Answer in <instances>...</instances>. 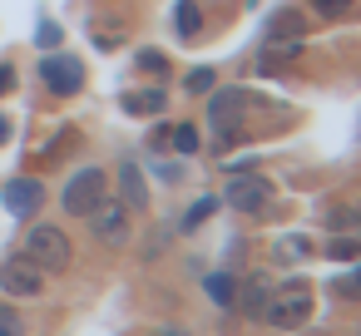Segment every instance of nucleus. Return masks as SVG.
Returning a JSON list of instances; mask_svg holds the SVG:
<instances>
[{"instance_id": "5701e85b", "label": "nucleus", "mask_w": 361, "mask_h": 336, "mask_svg": "<svg viewBox=\"0 0 361 336\" xmlns=\"http://www.w3.org/2000/svg\"><path fill=\"white\" fill-rule=\"evenodd\" d=\"M139 65H144V70H154V75H159V70H164V65H169V60H164V55H159V50H139Z\"/></svg>"}, {"instance_id": "aec40b11", "label": "nucleus", "mask_w": 361, "mask_h": 336, "mask_svg": "<svg viewBox=\"0 0 361 336\" xmlns=\"http://www.w3.org/2000/svg\"><path fill=\"white\" fill-rule=\"evenodd\" d=\"M183 89H188V94H208V89H213V70H193V75L183 80Z\"/></svg>"}, {"instance_id": "39448f33", "label": "nucleus", "mask_w": 361, "mask_h": 336, "mask_svg": "<svg viewBox=\"0 0 361 336\" xmlns=\"http://www.w3.org/2000/svg\"><path fill=\"white\" fill-rule=\"evenodd\" d=\"M223 203H228L233 213H267V203H272V183H267L262 173H238V178L228 183Z\"/></svg>"}, {"instance_id": "dca6fc26", "label": "nucleus", "mask_w": 361, "mask_h": 336, "mask_svg": "<svg viewBox=\"0 0 361 336\" xmlns=\"http://www.w3.org/2000/svg\"><path fill=\"white\" fill-rule=\"evenodd\" d=\"M213 213H218V198H213V193H203V198H198V203L183 213V223H178V228H183V232H193V228H203Z\"/></svg>"}, {"instance_id": "ddd939ff", "label": "nucleus", "mask_w": 361, "mask_h": 336, "mask_svg": "<svg viewBox=\"0 0 361 336\" xmlns=\"http://www.w3.org/2000/svg\"><path fill=\"white\" fill-rule=\"evenodd\" d=\"M124 109L129 114H164L169 109V94L164 89H134V94H124Z\"/></svg>"}, {"instance_id": "f8f14e48", "label": "nucleus", "mask_w": 361, "mask_h": 336, "mask_svg": "<svg viewBox=\"0 0 361 336\" xmlns=\"http://www.w3.org/2000/svg\"><path fill=\"white\" fill-rule=\"evenodd\" d=\"M238 292H243V311L247 316H262L267 301H272V282L267 277H247V287H238Z\"/></svg>"}, {"instance_id": "f03ea898", "label": "nucleus", "mask_w": 361, "mask_h": 336, "mask_svg": "<svg viewBox=\"0 0 361 336\" xmlns=\"http://www.w3.org/2000/svg\"><path fill=\"white\" fill-rule=\"evenodd\" d=\"M262 316H267L277 331H297V326H307V316H312V282H287V287H277Z\"/></svg>"}, {"instance_id": "20e7f679", "label": "nucleus", "mask_w": 361, "mask_h": 336, "mask_svg": "<svg viewBox=\"0 0 361 336\" xmlns=\"http://www.w3.org/2000/svg\"><path fill=\"white\" fill-rule=\"evenodd\" d=\"M90 232L104 242V247H129V237H134V213L124 208V203H109V198H99L90 213Z\"/></svg>"}, {"instance_id": "6e6552de", "label": "nucleus", "mask_w": 361, "mask_h": 336, "mask_svg": "<svg viewBox=\"0 0 361 336\" xmlns=\"http://www.w3.org/2000/svg\"><path fill=\"white\" fill-rule=\"evenodd\" d=\"M0 282H6L11 297H40L45 292V272L30 257H11L6 267H0Z\"/></svg>"}, {"instance_id": "1a4fd4ad", "label": "nucleus", "mask_w": 361, "mask_h": 336, "mask_svg": "<svg viewBox=\"0 0 361 336\" xmlns=\"http://www.w3.org/2000/svg\"><path fill=\"white\" fill-rule=\"evenodd\" d=\"M0 198H6V208H11L16 218H30V213H40V203H45V188H40L35 178H11L6 188H0Z\"/></svg>"}, {"instance_id": "9d476101", "label": "nucleus", "mask_w": 361, "mask_h": 336, "mask_svg": "<svg viewBox=\"0 0 361 336\" xmlns=\"http://www.w3.org/2000/svg\"><path fill=\"white\" fill-rule=\"evenodd\" d=\"M119 193H124V208H129V213H149V183H144L139 163H129V158H124V168H119Z\"/></svg>"}, {"instance_id": "0eeeda50", "label": "nucleus", "mask_w": 361, "mask_h": 336, "mask_svg": "<svg viewBox=\"0 0 361 336\" xmlns=\"http://www.w3.org/2000/svg\"><path fill=\"white\" fill-rule=\"evenodd\" d=\"M99 198H104V173H99V168H80V173L65 183V213H75V218H85Z\"/></svg>"}, {"instance_id": "f257e3e1", "label": "nucleus", "mask_w": 361, "mask_h": 336, "mask_svg": "<svg viewBox=\"0 0 361 336\" xmlns=\"http://www.w3.org/2000/svg\"><path fill=\"white\" fill-rule=\"evenodd\" d=\"M25 257H30L40 272H65L70 257H75V242L65 237V228H55V223H35V228L25 232Z\"/></svg>"}, {"instance_id": "a211bd4d", "label": "nucleus", "mask_w": 361, "mask_h": 336, "mask_svg": "<svg viewBox=\"0 0 361 336\" xmlns=\"http://www.w3.org/2000/svg\"><path fill=\"white\" fill-rule=\"evenodd\" d=\"M173 149H178L183 158H188V154H198V149H203L198 129H193V124H178V129H173Z\"/></svg>"}, {"instance_id": "cd10ccee", "label": "nucleus", "mask_w": 361, "mask_h": 336, "mask_svg": "<svg viewBox=\"0 0 361 336\" xmlns=\"http://www.w3.org/2000/svg\"><path fill=\"white\" fill-rule=\"evenodd\" d=\"M11 139V119H0V144H6Z\"/></svg>"}, {"instance_id": "bb28decb", "label": "nucleus", "mask_w": 361, "mask_h": 336, "mask_svg": "<svg viewBox=\"0 0 361 336\" xmlns=\"http://www.w3.org/2000/svg\"><path fill=\"white\" fill-rule=\"evenodd\" d=\"M154 336H188V331H178V326H159Z\"/></svg>"}, {"instance_id": "7ed1b4c3", "label": "nucleus", "mask_w": 361, "mask_h": 336, "mask_svg": "<svg viewBox=\"0 0 361 336\" xmlns=\"http://www.w3.org/2000/svg\"><path fill=\"white\" fill-rule=\"evenodd\" d=\"M243 114H247V89H218L208 99V124H213L218 144H238L243 139Z\"/></svg>"}, {"instance_id": "423d86ee", "label": "nucleus", "mask_w": 361, "mask_h": 336, "mask_svg": "<svg viewBox=\"0 0 361 336\" xmlns=\"http://www.w3.org/2000/svg\"><path fill=\"white\" fill-rule=\"evenodd\" d=\"M40 80L50 85V94H80L85 65H80L75 55H45V60H40Z\"/></svg>"}, {"instance_id": "4468645a", "label": "nucleus", "mask_w": 361, "mask_h": 336, "mask_svg": "<svg viewBox=\"0 0 361 336\" xmlns=\"http://www.w3.org/2000/svg\"><path fill=\"white\" fill-rule=\"evenodd\" d=\"M203 292H208V301H213V306H233V301H238V282H233L228 272H208Z\"/></svg>"}, {"instance_id": "2eb2a0df", "label": "nucleus", "mask_w": 361, "mask_h": 336, "mask_svg": "<svg viewBox=\"0 0 361 336\" xmlns=\"http://www.w3.org/2000/svg\"><path fill=\"white\" fill-rule=\"evenodd\" d=\"M307 252H312V242H307L302 232H287V237L272 242V257H277V262H302Z\"/></svg>"}, {"instance_id": "393cba45", "label": "nucleus", "mask_w": 361, "mask_h": 336, "mask_svg": "<svg viewBox=\"0 0 361 336\" xmlns=\"http://www.w3.org/2000/svg\"><path fill=\"white\" fill-rule=\"evenodd\" d=\"M40 45H45V50H50V45H60V25H50V20H45V25H40Z\"/></svg>"}, {"instance_id": "b1692460", "label": "nucleus", "mask_w": 361, "mask_h": 336, "mask_svg": "<svg viewBox=\"0 0 361 336\" xmlns=\"http://www.w3.org/2000/svg\"><path fill=\"white\" fill-rule=\"evenodd\" d=\"M312 6H317L322 15H341V11L351 6V0H312Z\"/></svg>"}, {"instance_id": "9b49d317", "label": "nucleus", "mask_w": 361, "mask_h": 336, "mask_svg": "<svg viewBox=\"0 0 361 336\" xmlns=\"http://www.w3.org/2000/svg\"><path fill=\"white\" fill-rule=\"evenodd\" d=\"M307 35V20L287 6V11H277L272 20H267V40H302Z\"/></svg>"}, {"instance_id": "a878e982", "label": "nucleus", "mask_w": 361, "mask_h": 336, "mask_svg": "<svg viewBox=\"0 0 361 336\" xmlns=\"http://www.w3.org/2000/svg\"><path fill=\"white\" fill-rule=\"evenodd\" d=\"M16 89V70L11 65H0V94H11Z\"/></svg>"}, {"instance_id": "6ab92c4d", "label": "nucleus", "mask_w": 361, "mask_h": 336, "mask_svg": "<svg viewBox=\"0 0 361 336\" xmlns=\"http://www.w3.org/2000/svg\"><path fill=\"white\" fill-rule=\"evenodd\" d=\"M356 252H361V242H351V237H331V242H326V257H331V262H351Z\"/></svg>"}, {"instance_id": "f3484780", "label": "nucleus", "mask_w": 361, "mask_h": 336, "mask_svg": "<svg viewBox=\"0 0 361 336\" xmlns=\"http://www.w3.org/2000/svg\"><path fill=\"white\" fill-rule=\"evenodd\" d=\"M173 25H178V35H183V40H193V35H198V25H203V20H198V0H178Z\"/></svg>"}, {"instance_id": "4be33fe9", "label": "nucleus", "mask_w": 361, "mask_h": 336, "mask_svg": "<svg viewBox=\"0 0 361 336\" xmlns=\"http://www.w3.org/2000/svg\"><path fill=\"white\" fill-rule=\"evenodd\" d=\"M331 292H341V297H361V267H356L351 277H341V282H336Z\"/></svg>"}, {"instance_id": "412c9836", "label": "nucleus", "mask_w": 361, "mask_h": 336, "mask_svg": "<svg viewBox=\"0 0 361 336\" xmlns=\"http://www.w3.org/2000/svg\"><path fill=\"white\" fill-rule=\"evenodd\" d=\"M0 336H25V321L11 306H0Z\"/></svg>"}]
</instances>
